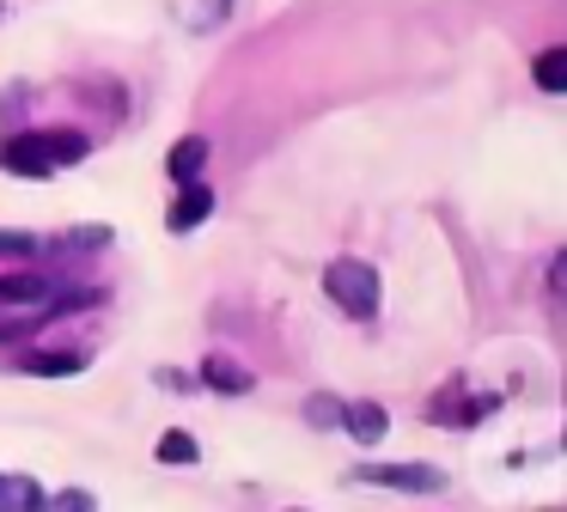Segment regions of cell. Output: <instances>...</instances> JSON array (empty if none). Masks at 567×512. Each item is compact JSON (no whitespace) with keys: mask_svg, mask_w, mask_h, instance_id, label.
<instances>
[{"mask_svg":"<svg viewBox=\"0 0 567 512\" xmlns=\"http://www.w3.org/2000/svg\"><path fill=\"white\" fill-rule=\"evenodd\" d=\"M208 158H214V141H208V134H184V141L165 153V177H172L177 190H189V183H202Z\"/></svg>","mask_w":567,"mask_h":512,"instance_id":"cell-4","label":"cell"},{"mask_svg":"<svg viewBox=\"0 0 567 512\" xmlns=\"http://www.w3.org/2000/svg\"><path fill=\"white\" fill-rule=\"evenodd\" d=\"M342 427H348V439H354V446H379V439L391 433V414H384V402L354 397V402H342Z\"/></svg>","mask_w":567,"mask_h":512,"instance_id":"cell-8","label":"cell"},{"mask_svg":"<svg viewBox=\"0 0 567 512\" xmlns=\"http://www.w3.org/2000/svg\"><path fill=\"white\" fill-rule=\"evenodd\" d=\"M43 512H99V494L92 488H62V494H50Z\"/></svg>","mask_w":567,"mask_h":512,"instance_id":"cell-14","label":"cell"},{"mask_svg":"<svg viewBox=\"0 0 567 512\" xmlns=\"http://www.w3.org/2000/svg\"><path fill=\"white\" fill-rule=\"evenodd\" d=\"M92 366V348H31V354H19V372H31V378H74V372H86Z\"/></svg>","mask_w":567,"mask_h":512,"instance_id":"cell-5","label":"cell"},{"mask_svg":"<svg viewBox=\"0 0 567 512\" xmlns=\"http://www.w3.org/2000/svg\"><path fill=\"white\" fill-rule=\"evenodd\" d=\"M0 19H7V0H0Z\"/></svg>","mask_w":567,"mask_h":512,"instance_id":"cell-18","label":"cell"},{"mask_svg":"<svg viewBox=\"0 0 567 512\" xmlns=\"http://www.w3.org/2000/svg\"><path fill=\"white\" fill-rule=\"evenodd\" d=\"M354 482L396 488V494H440L445 470H433V463H354Z\"/></svg>","mask_w":567,"mask_h":512,"instance_id":"cell-3","label":"cell"},{"mask_svg":"<svg viewBox=\"0 0 567 512\" xmlns=\"http://www.w3.org/2000/svg\"><path fill=\"white\" fill-rule=\"evenodd\" d=\"M202 385L220 390V397H250V390H257V372L238 366L233 354H202Z\"/></svg>","mask_w":567,"mask_h":512,"instance_id":"cell-7","label":"cell"},{"mask_svg":"<svg viewBox=\"0 0 567 512\" xmlns=\"http://www.w3.org/2000/svg\"><path fill=\"white\" fill-rule=\"evenodd\" d=\"M92 153V134L86 129H19V134H0V171L7 177H55V171H74L80 158Z\"/></svg>","mask_w":567,"mask_h":512,"instance_id":"cell-1","label":"cell"},{"mask_svg":"<svg viewBox=\"0 0 567 512\" xmlns=\"http://www.w3.org/2000/svg\"><path fill=\"white\" fill-rule=\"evenodd\" d=\"M530 80H537L543 92H567V43L543 49V55L530 61Z\"/></svg>","mask_w":567,"mask_h":512,"instance_id":"cell-12","label":"cell"},{"mask_svg":"<svg viewBox=\"0 0 567 512\" xmlns=\"http://www.w3.org/2000/svg\"><path fill=\"white\" fill-rule=\"evenodd\" d=\"M43 238L38 232H19V226H0V268H19V263H38Z\"/></svg>","mask_w":567,"mask_h":512,"instance_id":"cell-11","label":"cell"},{"mask_svg":"<svg viewBox=\"0 0 567 512\" xmlns=\"http://www.w3.org/2000/svg\"><path fill=\"white\" fill-rule=\"evenodd\" d=\"M287 512H306V506H287Z\"/></svg>","mask_w":567,"mask_h":512,"instance_id":"cell-19","label":"cell"},{"mask_svg":"<svg viewBox=\"0 0 567 512\" xmlns=\"http://www.w3.org/2000/svg\"><path fill=\"white\" fill-rule=\"evenodd\" d=\"M50 506V494H43L38 475L13 470V475H0V512H43Z\"/></svg>","mask_w":567,"mask_h":512,"instance_id":"cell-9","label":"cell"},{"mask_svg":"<svg viewBox=\"0 0 567 512\" xmlns=\"http://www.w3.org/2000/svg\"><path fill=\"white\" fill-rule=\"evenodd\" d=\"M153 458L189 470V463H202V446H196V433H189V427H165V433L153 439Z\"/></svg>","mask_w":567,"mask_h":512,"instance_id":"cell-10","label":"cell"},{"mask_svg":"<svg viewBox=\"0 0 567 512\" xmlns=\"http://www.w3.org/2000/svg\"><path fill=\"white\" fill-rule=\"evenodd\" d=\"M306 421L311 427H342V397H330V390L306 397Z\"/></svg>","mask_w":567,"mask_h":512,"instance_id":"cell-13","label":"cell"},{"mask_svg":"<svg viewBox=\"0 0 567 512\" xmlns=\"http://www.w3.org/2000/svg\"><path fill=\"white\" fill-rule=\"evenodd\" d=\"M323 293H330V305L342 317H354V324L379 317V268L360 263V256H336V263H323Z\"/></svg>","mask_w":567,"mask_h":512,"instance_id":"cell-2","label":"cell"},{"mask_svg":"<svg viewBox=\"0 0 567 512\" xmlns=\"http://www.w3.org/2000/svg\"><path fill=\"white\" fill-rule=\"evenodd\" d=\"M549 287L567 299V250H555V263H549Z\"/></svg>","mask_w":567,"mask_h":512,"instance_id":"cell-16","label":"cell"},{"mask_svg":"<svg viewBox=\"0 0 567 512\" xmlns=\"http://www.w3.org/2000/svg\"><path fill=\"white\" fill-rule=\"evenodd\" d=\"M214 183H189V190H177V202L165 207V232H196L202 219H214Z\"/></svg>","mask_w":567,"mask_h":512,"instance_id":"cell-6","label":"cell"},{"mask_svg":"<svg viewBox=\"0 0 567 512\" xmlns=\"http://www.w3.org/2000/svg\"><path fill=\"white\" fill-rule=\"evenodd\" d=\"M153 385H165V390H189V378H184V372H172V366H159V372H153Z\"/></svg>","mask_w":567,"mask_h":512,"instance_id":"cell-17","label":"cell"},{"mask_svg":"<svg viewBox=\"0 0 567 512\" xmlns=\"http://www.w3.org/2000/svg\"><path fill=\"white\" fill-rule=\"evenodd\" d=\"M55 244H62V250H104V244H111V232H104V226H80V232H62Z\"/></svg>","mask_w":567,"mask_h":512,"instance_id":"cell-15","label":"cell"}]
</instances>
